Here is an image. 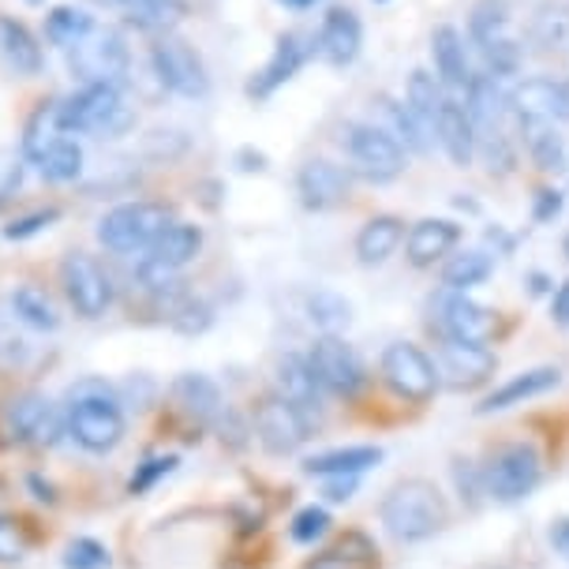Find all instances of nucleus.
I'll return each mask as SVG.
<instances>
[{
	"mask_svg": "<svg viewBox=\"0 0 569 569\" xmlns=\"http://www.w3.org/2000/svg\"><path fill=\"white\" fill-rule=\"evenodd\" d=\"M379 521L398 543H427L453 525V502L427 476H405L382 495Z\"/></svg>",
	"mask_w": 569,
	"mask_h": 569,
	"instance_id": "1",
	"label": "nucleus"
},
{
	"mask_svg": "<svg viewBox=\"0 0 569 569\" xmlns=\"http://www.w3.org/2000/svg\"><path fill=\"white\" fill-rule=\"evenodd\" d=\"M64 431L87 453H109L124 439V409L120 390L106 379H79L64 393Z\"/></svg>",
	"mask_w": 569,
	"mask_h": 569,
	"instance_id": "2",
	"label": "nucleus"
},
{
	"mask_svg": "<svg viewBox=\"0 0 569 569\" xmlns=\"http://www.w3.org/2000/svg\"><path fill=\"white\" fill-rule=\"evenodd\" d=\"M60 124L68 136H90V139H120L136 128V109L124 98L120 87L90 83L79 87L76 94L60 98Z\"/></svg>",
	"mask_w": 569,
	"mask_h": 569,
	"instance_id": "3",
	"label": "nucleus"
},
{
	"mask_svg": "<svg viewBox=\"0 0 569 569\" xmlns=\"http://www.w3.org/2000/svg\"><path fill=\"white\" fill-rule=\"evenodd\" d=\"M480 469H483L487 498H491V502H502V506H513V502H521V498H528L547 476L540 446L528 442V439L491 442L480 461Z\"/></svg>",
	"mask_w": 569,
	"mask_h": 569,
	"instance_id": "4",
	"label": "nucleus"
},
{
	"mask_svg": "<svg viewBox=\"0 0 569 569\" xmlns=\"http://www.w3.org/2000/svg\"><path fill=\"white\" fill-rule=\"evenodd\" d=\"M379 375H382L386 390H390L393 398L409 401V405H416V409L431 405L435 393L442 390L431 352H423L420 345H412V341L386 345L382 356H379Z\"/></svg>",
	"mask_w": 569,
	"mask_h": 569,
	"instance_id": "5",
	"label": "nucleus"
},
{
	"mask_svg": "<svg viewBox=\"0 0 569 569\" xmlns=\"http://www.w3.org/2000/svg\"><path fill=\"white\" fill-rule=\"evenodd\" d=\"M172 221V210L166 202H120L109 213H101L98 221V240L101 248L117 251V256H136L147 251L158 240V232Z\"/></svg>",
	"mask_w": 569,
	"mask_h": 569,
	"instance_id": "6",
	"label": "nucleus"
},
{
	"mask_svg": "<svg viewBox=\"0 0 569 569\" xmlns=\"http://www.w3.org/2000/svg\"><path fill=\"white\" fill-rule=\"evenodd\" d=\"M251 435H256L259 446L270 457H289L311 439L315 427L308 423V416L300 409H292L278 390H267L251 401Z\"/></svg>",
	"mask_w": 569,
	"mask_h": 569,
	"instance_id": "7",
	"label": "nucleus"
},
{
	"mask_svg": "<svg viewBox=\"0 0 569 569\" xmlns=\"http://www.w3.org/2000/svg\"><path fill=\"white\" fill-rule=\"evenodd\" d=\"M469 38L487 57V71L491 76L510 79L521 68V46H517L510 30V8H506V0H476L469 16Z\"/></svg>",
	"mask_w": 569,
	"mask_h": 569,
	"instance_id": "8",
	"label": "nucleus"
},
{
	"mask_svg": "<svg viewBox=\"0 0 569 569\" xmlns=\"http://www.w3.org/2000/svg\"><path fill=\"white\" fill-rule=\"evenodd\" d=\"M128 64H131V57H128L124 38H120V30H109V27L106 30L94 27L83 42L68 49V68L83 87L90 83L120 87L128 76Z\"/></svg>",
	"mask_w": 569,
	"mask_h": 569,
	"instance_id": "9",
	"label": "nucleus"
},
{
	"mask_svg": "<svg viewBox=\"0 0 569 569\" xmlns=\"http://www.w3.org/2000/svg\"><path fill=\"white\" fill-rule=\"evenodd\" d=\"M435 371H439V386L453 393H476L495 379L498 371V356L487 345L472 341H453L442 338L435 341Z\"/></svg>",
	"mask_w": 569,
	"mask_h": 569,
	"instance_id": "10",
	"label": "nucleus"
},
{
	"mask_svg": "<svg viewBox=\"0 0 569 569\" xmlns=\"http://www.w3.org/2000/svg\"><path fill=\"white\" fill-rule=\"evenodd\" d=\"M60 284H64V297L79 319H101V315H109V308H113L117 297L113 278L87 251L64 256V262H60Z\"/></svg>",
	"mask_w": 569,
	"mask_h": 569,
	"instance_id": "11",
	"label": "nucleus"
},
{
	"mask_svg": "<svg viewBox=\"0 0 569 569\" xmlns=\"http://www.w3.org/2000/svg\"><path fill=\"white\" fill-rule=\"evenodd\" d=\"M308 363L330 398L352 401V398H360L363 386H368V368H363L360 352H356L352 345H345L341 338H333V333H322V338L311 345Z\"/></svg>",
	"mask_w": 569,
	"mask_h": 569,
	"instance_id": "12",
	"label": "nucleus"
},
{
	"mask_svg": "<svg viewBox=\"0 0 569 569\" xmlns=\"http://www.w3.org/2000/svg\"><path fill=\"white\" fill-rule=\"evenodd\" d=\"M435 330L442 338L453 341H472V345H491L498 338V311L483 308L480 300H472L469 292H450L442 289L439 300L431 303Z\"/></svg>",
	"mask_w": 569,
	"mask_h": 569,
	"instance_id": "13",
	"label": "nucleus"
},
{
	"mask_svg": "<svg viewBox=\"0 0 569 569\" xmlns=\"http://www.w3.org/2000/svg\"><path fill=\"white\" fill-rule=\"evenodd\" d=\"M349 158L352 169L360 172L371 184H386V180H398L405 172V150L398 139H390L382 128L375 124H349Z\"/></svg>",
	"mask_w": 569,
	"mask_h": 569,
	"instance_id": "14",
	"label": "nucleus"
},
{
	"mask_svg": "<svg viewBox=\"0 0 569 569\" xmlns=\"http://www.w3.org/2000/svg\"><path fill=\"white\" fill-rule=\"evenodd\" d=\"M4 423L8 435L23 446H38V450H49L64 439V409H57L53 401L42 398V393H19V398L4 409Z\"/></svg>",
	"mask_w": 569,
	"mask_h": 569,
	"instance_id": "15",
	"label": "nucleus"
},
{
	"mask_svg": "<svg viewBox=\"0 0 569 569\" xmlns=\"http://www.w3.org/2000/svg\"><path fill=\"white\" fill-rule=\"evenodd\" d=\"M150 60H154V76L158 83L172 90L180 98H207L210 90V76L202 57L180 38H161V42L150 49Z\"/></svg>",
	"mask_w": 569,
	"mask_h": 569,
	"instance_id": "16",
	"label": "nucleus"
},
{
	"mask_svg": "<svg viewBox=\"0 0 569 569\" xmlns=\"http://www.w3.org/2000/svg\"><path fill=\"white\" fill-rule=\"evenodd\" d=\"M273 390L281 393L284 401L292 405V409H300L303 416H308V423L315 427L327 416V401L330 393L322 390V382L315 379L308 356L300 352H284L278 360V368H273Z\"/></svg>",
	"mask_w": 569,
	"mask_h": 569,
	"instance_id": "17",
	"label": "nucleus"
},
{
	"mask_svg": "<svg viewBox=\"0 0 569 569\" xmlns=\"http://www.w3.org/2000/svg\"><path fill=\"white\" fill-rule=\"evenodd\" d=\"M169 398H172V409L184 416L196 431H207V427H213L226 416V401H221L218 382L199 371L180 375V379L169 386Z\"/></svg>",
	"mask_w": 569,
	"mask_h": 569,
	"instance_id": "18",
	"label": "nucleus"
},
{
	"mask_svg": "<svg viewBox=\"0 0 569 569\" xmlns=\"http://www.w3.org/2000/svg\"><path fill=\"white\" fill-rule=\"evenodd\" d=\"M297 191L308 210H330L352 196V177L349 169L333 166L327 158H311L297 172Z\"/></svg>",
	"mask_w": 569,
	"mask_h": 569,
	"instance_id": "19",
	"label": "nucleus"
},
{
	"mask_svg": "<svg viewBox=\"0 0 569 569\" xmlns=\"http://www.w3.org/2000/svg\"><path fill=\"white\" fill-rule=\"evenodd\" d=\"M510 109L521 120H569V79H525L510 90Z\"/></svg>",
	"mask_w": 569,
	"mask_h": 569,
	"instance_id": "20",
	"label": "nucleus"
},
{
	"mask_svg": "<svg viewBox=\"0 0 569 569\" xmlns=\"http://www.w3.org/2000/svg\"><path fill=\"white\" fill-rule=\"evenodd\" d=\"M461 243V226L450 218H423L416 221L405 237V259L412 262L416 270H427L435 262H446L453 256V248Z\"/></svg>",
	"mask_w": 569,
	"mask_h": 569,
	"instance_id": "21",
	"label": "nucleus"
},
{
	"mask_svg": "<svg viewBox=\"0 0 569 569\" xmlns=\"http://www.w3.org/2000/svg\"><path fill=\"white\" fill-rule=\"evenodd\" d=\"M431 57H435V71H439V83L450 90V94L465 98V90L472 83V64H469V49H465L461 30L450 23L435 27Z\"/></svg>",
	"mask_w": 569,
	"mask_h": 569,
	"instance_id": "22",
	"label": "nucleus"
},
{
	"mask_svg": "<svg viewBox=\"0 0 569 569\" xmlns=\"http://www.w3.org/2000/svg\"><path fill=\"white\" fill-rule=\"evenodd\" d=\"M558 382H562V371H558V368L521 371V375H513V379H506L502 386H495V390L487 393L480 405H476V412H480V416L506 412V409H513V405H525V401H532V398H543V393H551Z\"/></svg>",
	"mask_w": 569,
	"mask_h": 569,
	"instance_id": "23",
	"label": "nucleus"
},
{
	"mask_svg": "<svg viewBox=\"0 0 569 569\" xmlns=\"http://www.w3.org/2000/svg\"><path fill=\"white\" fill-rule=\"evenodd\" d=\"M315 46H319V53L327 64H333V68L352 64L363 46V27H360V19H356V12H349V8H333V12L322 19Z\"/></svg>",
	"mask_w": 569,
	"mask_h": 569,
	"instance_id": "24",
	"label": "nucleus"
},
{
	"mask_svg": "<svg viewBox=\"0 0 569 569\" xmlns=\"http://www.w3.org/2000/svg\"><path fill=\"white\" fill-rule=\"evenodd\" d=\"M202 251V229L191 226V221H177L172 218L166 229L158 232V240L142 251V259L154 262V267H166V270H184L188 262H196Z\"/></svg>",
	"mask_w": 569,
	"mask_h": 569,
	"instance_id": "25",
	"label": "nucleus"
},
{
	"mask_svg": "<svg viewBox=\"0 0 569 569\" xmlns=\"http://www.w3.org/2000/svg\"><path fill=\"white\" fill-rule=\"evenodd\" d=\"M435 139L442 142V150L450 154L457 169H469L476 161V124H472L469 109H465V98H457V94L446 98Z\"/></svg>",
	"mask_w": 569,
	"mask_h": 569,
	"instance_id": "26",
	"label": "nucleus"
},
{
	"mask_svg": "<svg viewBox=\"0 0 569 569\" xmlns=\"http://www.w3.org/2000/svg\"><path fill=\"white\" fill-rule=\"evenodd\" d=\"M303 60H308V42H303L300 34H281V42H278V49H273V57L267 60V68L251 79L248 94L251 98H270L281 83H289V79L297 76V71L303 68Z\"/></svg>",
	"mask_w": 569,
	"mask_h": 569,
	"instance_id": "27",
	"label": "nucleus"
},
{
	"mask_svg": "<svg viewBox=\"0 0 569 569\" xmlns=\"http://www.w3.org/2000/svg\"><path fill=\"white\" fill-rule=\"evenodd\" d=\"M405 237H409V232H405V221L398 213H379V218H371L368 226L356 232V259H360L363 267H382V262L405 243Z\"/></svg>",
	"mask_w": 569,
	"mask_h": 569,
	"instance_id": "28",
	"label": "nucleus"
},
{
	"mask_svg": "<svg viewBox=\"0 0 569 569\" xmlns=\"http://www.w3.org/2000/svg\"><path fill=\"white\" fill-rule=\"evenodd\" d=\"M382 461V446H341V450H322L303 461V472L330 480V476H363Z\"/></svg>",
	"mask_w": 569,
	"mask_h": 569,
	"instance_id": "29",
	"label": "nucleus"
},
{
	"mask_svg": "<svg viewBox=\"0 0 569 569\" xmlns=\"http://www.w3.org/2000/svg\"><path fill=\"white\" fill-rule=\"evenodd\" d=\"M8 303H12V315H16L19 327L42 330V333H53L60 327V308L42 284H34V281L16 284Z\"/></svg>",
	"mask_w": 569,
	"mask_h": 569,
	"instance_id": "30",
	"label": "nucleus"
},
{
	"mask_svg": "<svg viewBox=\"0 0 569 569\" xmlns=\"http://www.w3.org/2000/svg\"><path fill=\"white\" fill-rule=\"evenodd\" d=\"M371 106L379 109V117H382V124H375V128H382L390 139H398L401 150H412V154H427V150H431L435 139L420 128V120L412 117V109L405 106V101H393V98L379 94Z\"/></svg>",
	"mask_w": 569,
	"mask_h": 569,
	"instance_id": "31",
	"label": "nucleus"
},
{
	"mask_svg": "<svg viewBox=\"0 0 569 569\" xmlns=\"http://www.w3.org/2000/svg\"><path fill=\"white\" fill-rule=\"evenodd\" d=\"M0 60L16 71V76H38L42 71V46L34 34L12 16H0Z\"/></svg>",
	"mask_w": 569,
	"mask_h": 569,
	"instance_id": "32",
	"label": "nucleus"
},
{
	"mask_svg": "<svg viewBox=\"0 0 569 569\" xmlns=\"http://www.w3.org/2000/svg\"><path fill=\"white\" fill-rule=\"evenodd\" d=\"M446 98H450V90H446L439 79L431 76V71H412V79H409V101H405V106L412 109V117L420 120V128L431 139H435V128H439V113H442Z\"/></svg>",
	"mask_w": 569,
	"mask_h": 569,
	"instance_id": "33",
	"label": "nucleus"
},
{
	"mask_svg": "<svg viewBox=\"0 0 569 569\" xmlns=\"http://www.w3.org/2000/svg\"><path fill=\"white\" fill-rule=\"evenodd\" d=\"M491 270H495V262L487 251H461V256H450L446 259V267H442V289H450V292H469L476 289V284H483L487 278H491Z\"/></svg>",
	"mask_w": 569,
	"mask_h": 569,
	"instance_id": "34",
	"label": "nucleus"
},
{
	"mask_svg": "<svg viewBox=\"0 0 569 569\" xmlns=\"http://www.w3.org/2000/svg\"><path fill=\"white\" fill-rule=\"evenodd\" d=\"M68 131H64V124H60V109H57V101H49V106H42L38 109L34 117L27 120V131H23V158L34 166L38 158L46 154L53 142H60L64 139Z\"/></svg>",
	"mask_w": 569,
	"mask_h": 569,
	"instance_id": "35",
	"label": "nucleus"
},
{
	"mask_svg": "<svg viewBox=\"0 0 569 569\" xmlns=\"http://www.w3.org/2000/svg\"><path fill=\"white\" fill-rule=\"evenodd\" d=\"M34 166L49 184H68V180H76L79 172H83V147H79L71 136H64L60 142H53Z\"/></svg>",
	"mask_w": 569,
	"mask_h": 569,
	"instance_id": "36",
	"label": "nucleus"
},
{
	"mask_svg": "<svg viewBox=\"0 0 569 569\" xmlns=\"http://www.w3.org/2000/svg\"><path fill=\"white\" fill-rule=\"evenodd\" d=\"M188 4L184 0H147V4H136L124 16L128 27L147 30V34H161V30H172L177 23H184Z\"/></svg>",
	"mask_w": 569,
	"mask_h": 569,
	"instance_id": "37",
	"label": "nucleus"
},
{
	"mask_svg": "<svg viewBox=\"0 0 569 569\" xmlns=\"http://www.w3.org/2000/svg\"><path fill=\"white\" fill-rule=\"evenodd\" d=\"M90 30H94V16H87L83 8H71V4L53 8V16L46 19V38L60 49L79 46Z\"/></svg>",
	"mask_w": 569,
	"mask_h": 569,
	"instance_id": "38",
	"label": "nucleus"
},
{
	"mask_svg": "<svg viewBox=\"0 0 569 569\" xmlns=\"http://www.w3.org/2000/svg\"><path fill=\"white\" fill-rule=\"evenodd\" d=\"M308 319L319 327L322 333H338L349 327V319H352V303L338 297V292H330V289H319V292H311L308 297Z\"/></svg>",
	"mask_w": 569,
	"mask_h": 569,
	"instance_id": "39",
	"label": "nucleus"
},
{
	"mask_svg": "<svg viewBox=\"0 0 569 569\" xmlns=\"http://www.w3.org/2000/svg\"><path fill=\"white\" fill-rule=\"evenodd\" d=\"M109 547H101L90 536H79L64 547V569H109Z\"/></svg>",
	"mask_w": 569,
	"mask_h": 569,
	"instance_id": "40",
	"label": "nucleus"
},
{
	"mask_svg": "<svg viewBox=\"0 0 569 569\" xmlns=\"http://www.w3.org/2000/svg\"><path fill=\"white\" fill-rule=\"evenodd\" d=\"M330 525H333V521H330V513L322 510V506H303V510H300L297 517H292L289 536H292L297 543L308 547V543H315V540H322V536L330 532Z\"/></svg>",
	"mask_w": 569,
	"mask_h": 569,
	"instance_id": "41",
	"label": "nucleus"
},
{
	"mask_svg": "<svg viewBox=\"0 0 569 569\" xmlns=\"http://www.w3.org/2000/svg\"><path fill=\"white\" fill-rule=\"evenodd\" d=\"M30 551V540L23 532V525L16 521V517L0 513V562L12 566V562H23Z\"/></svg>",
	"mask_w": 569,
	"mask_h": 569,
	"instance_id": "42",
	"label": "nucleus"
},
{
	"mask_svg": "<svg viewBox=\"0 0 569 569\" xmlns=\"http://www.w3.org/2000/svg\"><path fill=\"white\" fill-rule=\"evenodd\" d=\"M180 465V457L177 453H161V457H150V461H142L136 476H131V483H128V491L131 495H147L150 487H158L161 476H169L172 469Z\"/></svg>",
	"mask_w": 569,
	"mask_h": 569,
	"instance_id": "43",
	"label": "nucleus"
},
{
	"mask_svg": "<svg viewBox=\"0 0 569 569\" xmlns=\"http://www.w3.org/2000/svg\"><path fill=\"white\" fill-rule=\"evenodd\" d=\"M453 476H457V491H461L465 502L472 506H480L483 498H487V487H483V469H480V461H461L457 457V465H453Z\"/></svg>",
	"mask_w": 569,
	"mask_h": 569,
	"instance_id": "44",
	"label": "nucleus"
},
{
	"mask_svg": "<svg viewBox=\"0 0 569 569\" xmlns=\"http://www.w3.org/2000/svg\"><path fill=\"white\" fill-rule=\"evenodd\" d=\"M210 308L202 300H180L177 308H172V327L180 333H202L210 327Z\"/></svg>",
	"mask_w": 569,
	"mask_h": 569,
	"instance_id": "45",
	"label": "nucleus"
},
{
	"mask_svg": "<svg viewBox=\"0 0 569 569\" xmlns=\"http://www.w3.org/2000/svg\"><path fill=\"white\" fill-rule=\"evenodd\" d=\"M49 221H57V210H38V213H27V218L12 221V226L4 229V237H8V240H27V237H34V232L49 229Z\"/></svg>",
	"mask_w": 569,
	"mask_h": 569,
	"instance_id": "46",
	"label": "nucleus"
},
{
	"mask_svg": "<svg viewBox=\"0 0 569 569\" xmlns=\"http://www.w3.org/2000/svg\"><path fill=\"white\" fill-rule=\"evenodd\" d=\"M19 180H23V158L0 154V202H4L8 196H16Z\"/></svg>",
	"mask_w": 569,
	"mask_h": 569,
	"instance_id": "47",
	"label": "nucleus"
},
{
	"mask_svg": "<svg viewBox=\"0 0 569 569\" xmlns=\"http://www.w3.org/2000/svg\"><path fill=\"white\" fill-rule=\"evenodd\" d=\"M356 483H360V476H330L327 487H322V495H327L330 502H349Z\"/></svg>",
	"mask_w": 569,
	"mask_h": 569,
	"instance_id": "48",
	"label": "nucleus"
},
{
	"mask_svg": "<svg viewBox=\"0 0 569 569\" xmlns=\"http://www.w3.org/2000/svg\"><path fill=\"white\" fill-rule=\"evenodd\" d=\"M547 540H551L555 551L569 562V517H555L551 528H547Z\"/></svg>",
	"mask_w": 569,
	"mask_h": 569,
	"instance_id": "49",
	"label": "nucleus"
},
{
	"mask_svg": "<svg viewBox=\"0 0 569 569\" xmlns=\"http://www.w3.org/2000/svg\"><path fill=\"white\" fill-rule=\"evenodd\" d=\"M551 315H555L558 327H569V278L558 284V292H555V300H551Z\"/></svg>",
	"mask_w": 569,
	"mask_h": 569,
	"instance_id": "50",
	"label": "nucleus"
},
{
	"mask_svg": "<svg viewBox=\"0 0 569 569\" xmlns=\"http://www.w3.org/2000/svg\"><path fill=\"white\" fill-rule=\"evenodd\" d=\"M558 207H562V199H558V191H540V207H536V218L547 221L551 213H558Z\"/></svg>",
	"mask_w": 569,
	"mask_h": 569,
	"instance_id": "51",
	"label": "nucleus"
},
{
	"mask_svg": "<svg viewBox=\"0 0 569 569\" xmlns=\"http://www.w3.org/2000/svg\"><path fill=\"white\" fill-rule=\"evenodd\" d=\"M101 8H117V12H131L136 4H147V0H94Z\"/></svg>",
	"mask_w": 569,
	"mask_h": 569,
	"instance_id": "52",
	"label": "nucleus"
},
{
	"mask_svg": "<svg viewBox=\"0 0 569 569\" xmlns=\"http://www.w3.org/2000/svg\"><path fill=\"white\" fill-rule=\"evenodd\" d=\"M281 4H289V8H311L315 0H281Z\"/></svg>",
	"mask_w": 569,
	"mask_h": 569,
	"instance_id": "53",
	"label": "nucleus"
},
{
	"mask_svg": "<svg viewBox=\"0 0 569 569\" xmlns=\"http://www.w3.org/2000/svg\"><path fill=\"white\" fill-rule=\"evenodd\" d=\"M27 4H42V0H27Z\"/></svg>",
	"mask_w": 569,
	"mask_h": 569,
	"instance_id": "54",
	"label": "nucleus"
},
{
	"mask_svg": "<svg viewBox=\"0 0 569 569\" xmlns=\"http://www.w3.org/2000/svg\"><path fill=\"white\" fill-rule=\"evenodd\" d=\"M566 256H569V240H566Z\"/></svg>",
	"mask_w": 569,
	"mask_h": 569,
	"instance_id": "55",
	"label": "nucleus"
}]
</instances>
